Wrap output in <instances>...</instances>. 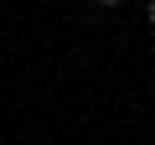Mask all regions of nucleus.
<instances>
[{
    "label": "nucleus",
    "instance_id": "obj_1",
    "mask_svg": "<svg viewBox=\"0 0 155 145\" xmlns=\"http://www.w3.org/2000/svg\"><path fill=\"white\" fill-rule=\"evenodd\" d=\"M93 5H98V11H114V5H119V0H93Z\"/></svg>",
    "mask_w": 155,
    "mask_h": 145
},
{
    "label": "nucleus",
    "instance_id": "obj_2",
    "mask_svg": "<svg viewBox=\"0 0 155 145\" xmlns=\"http://www.w3.org/2000/svg\"><path fill=\"white\" fill-rule=\"evenodd\" d=\"M145 21H150V26H155V0H150V5H145Z\"/></svg>",
    "mask_w": 155,
    "mask_h": 145
}]
</instances>
